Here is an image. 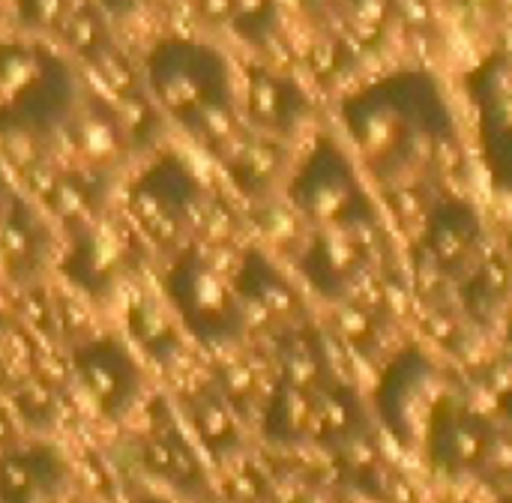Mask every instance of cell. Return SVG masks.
<instances>
[{
  "instance_id": "6da1fadb",
  "label": "cell",
  "mask_w": 512,
  "mask_h": 503,
  "mask_svg": "<svg viewBox=\"0 0 512 503\" xmlns=\"http://www.w3.org/2000/svg\"><path fill=\"white\" fill-rule=\"evenodd\" d=\"M141 78L162 117L177 123L201 150L225 159L243 138L234 66L216 45L165 36L147 51Z\"/></svg>"
},
{
  "instance_id": "7a4b0ae2",
  "label": "cell",
  "mask_w": 512,
  "mask_h": 503,
  "mask_svg": "<svg viewBox=\"0 0 512 503\" xmlns=\"http://www.w3.org/2000/svg\"><path fill=\"white\" fill-rule=\"evenodd\" d=\"M84 87L66 54L39 39H0V135L54 138Z\"/></svg>"
},
{
  "instance_id": "3957f363",
  "label": "cell",
  "mask_w": 512,
  "mask_h": 503,
  "mask_svg": "<svg viewBox=\"0 0 512 503\" xmlns=\"http://www.w3.org/2000/svg\"><path fill=\"white\" fill-rule=\"evenodd\" d=\"M204 210V189L177 153L156 156L126 189L129 219L168 258L198 240Z\"/></svg>"
},
{
  "instance_id": "277c9868",
  "label": "cell",
  "mask_w": 512,
  "mask_h": 503,
  "mask_svg": "<svg viewBox=\"0 0 512 503\" xmlns=\"http://www.w3.org/2000/svg\"><path fill=\"white\" fill-rule=\"evenodd\" d=\"M162 291L177 324L195 342L228 345L243 336L246 306L198 240L168 258Z\"/></svg>"
},
{
  "instance_id": "5b68a950",
  "label": "cell",
  "mask_w": 512,
  "mask_h": 503,
  "mask_svg": "<svg viewBox=\"0 0 512 503\" xmlns=\"http://www.w3.org/2000/svg\"><path fill=\"white\" fill-rule=\"evenodd\" d=\"M72 372L96 411L123 420L144 393V369L117 336H90L72 348Z\"/></svg>"
},
{
  "instance_id": "8992f818",
  "label": "cell",
  "mask_w": 512,
  "mask_h": 503,
  "mask_svg": "<svg viewBox=\"0 0 512 503\" xmlns=\"http://www.w3.org/2000/svg\"><path fill=\"white\" fill-rule=\"evenodd\" d=\"M57 135H66L75 168L105 174V177H111L123 165L126 153L132 150L129 132L123 126L117 105L90 90L81 93L75 111L69 114V120L60 126Z\"/></svg>"
},
{
  "instance_id": "52a82bcc",
  "label": "cell",
  "mask_w": 512,
  "mask_h": 503,
  "mask_svg": "<svg viewBox=\"0 0 512 503\" xmlns=\"http://www.w3.org/2000/svg\"><path fill=\"white\" fill-rule=\"evenodd\" d=\"M51 258V234L45 216L24 198H9L0 219V270L18 285L36 282Z\"/></svg>"
},
{
  "instance_id": "ba28073f",
  "label": "cell",
  "mask_w": 512,
  "mask_h": 503,
  "mask_svg": "<svg viewBox=\"0 0 512 503\" xmlns=\"http://www.w3.org/2000/svg\"><path fill=\"white\" fill-rule=\"evenodd\" d=\"M69 462L54 444H24L0 456V503H57Z\"/></svg>"
},
{
  "instance_id": "9c48e42d",
  "label": "cell",
  "mask_w": 512,
  "mask_h": 503,
  "mask_svg": "<svg viewBox=\"0 0 512 503\" xmlns=\"http://www.w3.org/2000/svg\"><path fill=\"white\" fill-rule=\"evenodd\" d=\"M141 462L153 477H159L162 483H168L171 489L183 495L201 498L207 492L204 462L198 459L186 432L171 420V414L156 417L150 438L141 447Z\"/></svg>"
},
{
  "instance_id": "30bf717a",
  "label": "cell",
  "mask_w": 512,
  "mask_h": 503,
  "mask_svg": "<svg viewBox=\"0 0 512 503\" xmlns=\"http://www.w3.org/2000/svg\"><path fill=\"white\" fill-rule=\"evenodd\" d=\"M63 273L78 291L96 300L111 297V288L120 273V252L114 240L99 228V222L69 231V252L63 261Z\"/></svg>"
},
{
  "instance_id": "8fae6325",
  "label": "cell",
  "mask_w": 512,
  "mask_h": 503,
  "mask_svg": "<svg viewBox=\"0 0 512 503\" xmlns=\"http://www.w3.org/2000/svg\"><path fill=\"white\" fill-rule=\"evenodd\" d=\"M240 96H243L240 114H246V120L264 135L288 132L303 111L300 90L291 81H285L279 72H270L261 66L246 72V84Z\"/></svg>"
},
{
  "instance_id": "7c38bea8",
  "label": "cell",
  "mask_w": 512,
  "mask_h": 503,
  "mask_svg": "<svg viewBox=\"0 0 512 503\" xmlns=\"http://www.w3.org/2000/svg\"><path fill=\"white\" fill-rule=\"evenodd\" d=\"M291 195L309 219L336 222L339 210L348 204V180L330 153H318L297 174Z\"/></svg>"
},
{
  "instance_id": "4fadbf2b",
  "label": "cell",
  "mask_w": 512,
  "mask_h": 503,
  "mask_svg": "<svg viewBox=\"0 0 512 503\" xmlns=\"http://www.w3.org/2000/svg\"><path fill=\"white\" fill-rule=\"evenodd\" d=\"M126 324H129V336L135 339V345L156 363L168 366L174 363V357L180 354V324L174 318V312L168 309L165 300L156 297H135L126 309Z\"/></svg>"
},
{
  "instance_id": "5bb4252c",
  "label": "cell",
  "mask_w": 512,
  "mask_h": 503,
  "mask_svg": "<svg viewBox=\"0 0 512 503\" xmlns=\"http://www.w3.org/2000/svg\"><path fill=\"white\" fill-rule=\"evenodd\" d=\"M189 426L198 438V444L216 456V459H228L240 450L243 435L237 426V414L231 408V402L219 393V390H201L192 396L189 408Z\"/></svg>"
},
{
  "instance_id": "9a60e30c",
  "label": "cell",
  "mask_w": 512,
  "mask_h": 503,
  "mask_svg": "<svg viewBox=\"0 0 512 503\" xmlns=\"http://www.w3.org/2000/svg\"><path fill=\"white\" fill-rule=\"evenodd\" d=\"M315 411L318 405L309 399L306 387L282 381L267 402L264 411V435L276 444H294L315 432Z\"/></svg>"
},
{
  "instance_id": "2e32d148",
  "label": "cell",
  "mask_w": 512,
  "mask_h": 503,
  "mask_svg": "<svg viewBox=\"0 0 512 503\" xmlns=\"http://www.w3.org/2000/svg\"><path fill=\"white\" fill-rule=\"evenodd\" d=\"M57 39L72 51V57H81L90 66H96L105 54L117 48L114 33L108 27V12L96 0H81Z\"/></svg>"
},
{
  "instance_id": "e0dca14e",
  "label": "cell",
  "mask_w": 512,
  "mask_h": 503,
  "mask_svg": "<svg viewBox=\"0 0 512 503\" xmlns=\"http://www.w3.org/2000/svg\"><path fill=\"white\" fill-rule=\"evenodd\" d=\"M36 375V348L33 339L0 315V381L12 390Z\"/></svg>"
},
{
  "instance_id": "ac0fdd59",
  "label": "cell",
  "mask_w": 512,
  "mask_h": 503,
  "mask_svg": "<svg viewBox=\"0 0 512 503\" xmlns=\"http://www.w3.org/2000/svg\"><path fill=\"white\" fill-rule=\"evenodd\" d=\"M81 0H12L15 21L27 36H60Z\"/></svg>"
},
{
  "instance_id": "d6986e66",
  "label": "cell",
  "mask_w": 512,
  "mask_h": 503,
  "mask_svg": "<svg viewBox=\"0 0 512 503\" xmlns=\"http://www.w3.org/2000/svg\"><path fill=\"white\" fill-rule=\"evenodd\" d=\"M15 408L24 417V423H30L33 429H42L54 420L57 411V396L51 390V384H45L42 378H27L24 384L15 387Z\"/></svg>"
},
{
  "instance_id": "ffe728a7",
  "label": "cell",
  "mask_w": 512,
  "mask_h": 503,
  "mask_svg": "<svg viewBox=\"0 0 512 503\" xmlns=\"http://www.w3.org/2000/svg\"><path fill=\"white\" fill-rule=\"evenodd\" d=\"M276 0H231V30L246 42H261L273 30Z\"/></svg>"
},
{
  "instance_id": "44dd1931",
  "label": "cell",
  "mask_w": 512,
  "mask_h": 503,
  "mask_svg": "<svg viewBox=\"0 0 512 503\" xmlns=\"http://www.w3.org/2000/svg\"><path fill=\"white\" fill-rule=\"evenodd\" d=\"M195 12L210 24H228L231 18V0H192Z\"/></svg>"
},
{
  "instance_id": "7402d4cb",
  "label": "cell",
  "mask_w": 512,
  "mask_h": 503,
  "mask_svg": "<svg viewBox=\"0 0 512 503\" xmlns=\"http://www.w3.org/2000/svg\"><path fill=\"white\" fill-rule=\"evenodd\" d=\"M96 3L111 15H129L135 9V0H96Z\"/></svg>"
},
{
  "instance_id": "603a6c76",
  "label": "cell",
  "mask_w": 512,
  "mask_h": 503,
  "mask_svg": "<svg viewBox=\"0 0 512 503\" xmlns=\"http://www.w3.org/2000/svg\"><path fill=\"white\" fill-rule=\"evenodd\" d=\"M132 503H171L168 498H159V495H141V498H135Z\"/></svg>"
},
{
  "instance_id": "cb8c5ba5",
  "label": "cell",
  "mask_w": 512,
  "mask_h": 503,
  "mask_svg": "<svg viewBox=\"0 0 512 503\" xmlns=\"http://www.w3.org/2000/svg\"><path fill=\"white\" fill-rule=\"evenodd\" d=\"M507 503H512V495H510V501H507Z\"/></svg>"
}]
</instances>
